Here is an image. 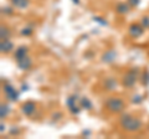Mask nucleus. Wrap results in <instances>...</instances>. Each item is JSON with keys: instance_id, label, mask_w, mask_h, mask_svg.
<instances>
[{"instance_id": "1", "label": "nucleus", "mask_w": 149, "mask_h": 139, "mask_svg": "<svg viewBox=\"0 0 149 139\" xmlns=\"http://www.w3.org/2000/svg\"><path fill=\"white\" fill-rule=\"evenodd\" d=\"M119 123H120V127L127 132H137L142 128V120L130 114H122Z\"/></svg>"}, {"instance_id": "2", "label": "nucleus", "mask_w": 149, "mask_h": 139, "mask_svg": "<svg viewBox=\"0 0 149 139\" xmlns=\"http://www.w3.org/2000/svg\"><path fill=\"white\" fill-rule=\"evenodd\" d=\"M104 104H106V108L108 109L109 112H113V113L122 112L125 107V103L120 98H118V97H109V98L106 101Z\"/></svg>"}, {"instance_id": "3", "label": "nucleus", "mask_w": 149, "mask_h": 139, "mask_svg": "<svg viewBox=\"0 0 149 139\" xmlns=\"http://www.w3.org/2000/svg\"><path fill=\"white\" fill-rule=\"evenodd\" d=\"M138 80V68H130L129 71L123 76V86L132 87Z\"/></svg>"}, {"instance_id": "4", "label": "nucleus", "mask_w": 149, "mask_h": 139, "mask_svg": "<svg viewBox=\"0 0 149 139\" xmlns=\"http://www.w3.org/2000/svg\"><path fill=\"white\" fill-rule=\"evenodd\" d=\"M4 92H5V96L8 97V99L14 101V102L19 99V92L11 85H9V83L4 85Z\"/></svg>"}, {"instance_id": "5", "label": "nucleus", "mask_w": 149, "mask_h": 139, "mask_svg": "<svg viewBox=\"0 0 149 139\" xmlns=\"http://www.w3.org/2000/svg\"><path fill=\"white\" fill-rule=\"evenodd\" d=\"M76 101H77V97L76 96H70L66 103H67V107L70 109V112H71L72 114H78L81 111V107H78V106L76 104Z\"/></svg>"}, {"instance_id": "6", "label": "nucleus", "mask_w": 149, "mask_h": 139, "mask_svg": "<svg viewBox=\"0 0 149 139\" xmlns=\"http://www.w3.org/2000/svg\"><path fill=\"white\" fill-rule=\"evenodd\" d=\"M35 109H36V104L31 101H27L21 106V112L25 115H32L35 113Z\"/></svg>"}, {"instance_id": "7", "label": "nucleus", "mask_w": 149, "mask_h": 139, "mask_svg": "<svg viewBox=\"0 0 149 139\" xmlns=\"http://www.w3.org/2000/svg\"><path fill=\"white\" fill-rule=\"evenodd\" d=\"M144 32V27L139 24H133L129 26V35L132 36V38H139V36H142Z\"/></svg>"}, {"instance_id": "8", "label": "nucleus", "mask_w": 149, "mask_h": 139, "mask_svg": "<svg viewBox=\"0 0 149 139\" xmlns=\"http://www.w3.org/2000/svg\"><path fill=\"white\" fill-rule=\"evenodd\" d=\"M17 66L20 70H29L31 67V65H32V61H31V58L29 56H25V57H22L20 60H17Z\"/></svg>"}, {"instance_id": "9", "label": "nucleus", "mask_w": 149, "mask_h": 139, "mask_svg": "<svg viewBox=\"0 0 149 139\" xmlns=\"http://www.w3.org/2000/svg\"><path fill=\"white\" fill-rule=\"evenodd\" d=\"M116 56H117V54H116L114 50H108V51H106V52L103 54V56H102V61L106 62V63H111V62H113L116 60Z\"/></svg>"}, {"instance_id": "10", "label": "nucleus", "mask_w": 149, "mask_h": 139, "mask_svg": "<svg viewBox=\"0 0 149 139\" xmlns=\"http://www.w3.org/2000/svg\"><path fill=\"white\" fill-rule=\"evenodd\" d=\"M14 49V44L11 42L10 40H1V44H0V51L3 54H8Z\"/></svg>"}, {"instance_id": "11", "label": "nucleus", "mask_w": 149, "mask_h": 139, "mask_svg": "<svg viewBox=\"0 0 149 139\" xmlns=\"http://www.w3.org/2000/svg\"><path fill=\"white\" fill-rule=\"evenodd\" d=\"M27 56V47L26 46H20V47H17L16 51H15V55H14V57L17 61V60H20L22 57Z\"/></svg>"}, {"instance_id": "12", "label": "nucleus", "mask_w": 149, "mask_h": 139, "mask_svg": "<svg viewBox=\"0 0 149 139\" xmlns=\"http://www.w3.org/2000/svg\"><path fill=\"white\" fill-rule=\"evenodd\" d=\"M10 1L13 4V6L16 9H26L30 4L29 0H10Z\"/></svg>"}, {"instance_id": "13", "label": "nucleus", "mask_w": 149, "mask_h": 139, "mask_svg": "<svg viewBox=\"0 0 149 139\" xmlns=\"http://www.w3.org/2000/svg\"><path fill=\"white\" fill-rule=\"evenodd\" d=\"M129 8L130 5L129 4H125V3H118L117 6H116V11L120 15H124V14H127L129 11Z\"/></svg>"}, {"instance_id": "14", "label": "nucleus", "mask_w": 149, "mask_h": 139, "mask_svg": "<svg viewBox=\"0 0 149 139\" xmlns=\"http://www.w3.org/2000/svg\"><path fill=\"white\" fill-rule=\"evenodd\" d=\"M80 107L82 109L91 111L92 109V102L88 99L87 97H82V98H80Z\"/></svg>"}, {"instance_id": "15", "label": "nucleus", "mask_w": 149, "mask_h": 139, "mask_svg": "<svg viewBox=\"0 0 149 139\" xmlns=\"http://www.w3.org/2000/svg\"><path fill=\"white\" fill-rule=\"evenodd\" d=\"M104 87L108 91H112V90H114L116 87H117V81L114 80V78H112V77H108V78H106V81H104Z\"/></svg>"}, {"instance_id": "16", "label": "nucleus", "mask_w": 149, "mask_h": 139, "mask_svg": "<svg viewBox=\"0 0 149 139\" xmlns=\"http://www.w3.org/2000/svg\"><path fill=\"white\" fill-rule=\"evenodd\" d=\"M0 36H1V39H3V40L9 39V36H10V31H9L8 27L1 26V29H0Z\"/></svg>"}, {"instance_id": "17", "label": "nucleus", "mask_w": 149, "mask_h": 139, "mask_svg": "<svg viewBox=\"0 0 149 139\" xmlns=\"http://www.w3.org/2000/svg\"><path fill=\"white\" fill-rule=\"evenodd\" d=\"M9 111H10V109H9L8 104H1V107H0V117L4 119L9 114Z\"/></svg>"}, {"instance_id": "18", "label": "nucleus", "mask_w": 149, "mask_h": 139, "mask_svg": "<svg viewBox=\"0 0 149 139\" xmlns=\"http://www.w3.org/2000/svg\"><path fill=\"white\" fill-rule=\"evenodd\" d=\"M142 83L144 86L149 85V71H148V70H146V71L143 72V75H142Z\"/></svg>"}, {"instance_id": "19", "label": "nucleus", "mask_w": 149, "mask_h": 139, "mask_svg": "<svg viewBox=\"0 0 149 139\" xmlns=\"http://www.w3.org/2000/svg\"><path fill=\"white\" fill-rule=\"evenodd\" d=\"M143 101H144V97L142 95H136L132 97V103H134V104H139V103H142Z\"/></svg>"}, {"instance_id": "20", "label": "nucleus", "mask_w": 149, "mask_h": 139, "mask_svg": "<svg viewBox=\"0 0 149 139\" xmlns=\"http://www.w3.org/2000/svg\"><path fill=\"white\" fill-rule=\"evenodd\" d=\"M142 26L144 29H148L149 27V16H143L142 17Z\"/></svg>"}, {"instance_id": "21", "label": "nucleus", "mask_w": 149, "mask_h": 139, "mask_svg": "<svg viewBox=\"0 0 149 139\" xmlns=\"http://www.w3.org/2000/svg\"><path fill=\"white\" fill-rule=\"evenodd\" d=\"M32 34V29L30 26H27V27H24V29L21 30V35H25V36H29Z\"/></svg>"}, {"instance_id": "22", "label": "nucleus", "mask_w": 149, "mask_h": 139, "mask_svg": "<svg viewBox=\"0 0 149 139\" xmlns=\"http://www.w3.org/2000/svg\"><path fill=\"white\" fill-rule=\"evenodd\" d=\"M93 20L97 21V22H98V24H101V25H107V21H106V20H102V17L95 16V17H93Z\"/></svg>"}, {"instance_id": "23", "label": "nucleus", "mask_w": 149, "mask_h": 139, "mask_svg": "<svg viewBox=\"0 0 149 139\" xmlns=\"http://www.w3.org/2000/svg\"><path fill=\"white\" fill-rule=\"evenodd\" d=\"M139 3H141V0H128V4L130 6H137Z\"/></svg>"}, {"instance_id": "24", "label": "nucleus", "mask_w": 149, "mask_h": 139, "mask_svg": "<svg viewBox=\"0 0 149 139\" xmlns=\"http://www.w3.org/2000/svg\"><path fill=\"white\" fill-rule=\"evenodd\" d=\"M3 13H5V14H13V9L10 8H3Z\"/></svg>"}, {"instance_id": "25", "label": "nucleus", "mask_w": 149, "mask_h": 139, "mask_svg": "<svg viewBox=\"0 0 149 139\" xmlns=\"http://www.w3.org/2000/svg\"><path fill=\"white\" fill-rule=\"evenodd\" d=\"M10 133L11 134H19V129H16V127H15V129H11Z\"/></svg>"}, {"instance_id": "26", "label": "nucleus", "mask_w": 149, "mask_h": 139, "mask_svg": "<svg viewBox=\"0 0 149 139\" xmlns=\"http://www.w3.org/2000/svg\"><path fill=\"white\" fill-rule=\"evenodd\" d=\"M4 131H5V126H4V123H1V126H0V132L4 133Z\"/></svg>"}, {"instance_id": "27", "label": "nucleus", "mask_w": 149, "mask_h": 139, "mask_svg": "<svg viewBox=\"0 0 149 139\" xmlns=\"http://www.w3.org/2000/svg\"><path fill=\"white\" fill-rule=\"evenodd\" d=\"M72 3H73V4H76V5H77V4H80V0H72Z\"/></svg>"}, {"instance_id": "28", "label": "nucleus", "mask_w": 149, "mask_h": 139, "mask_svg": "<svg viewBox=\"0 0 149 139\" xmlns=\"http://www.w3.org/2000/svg\"><path fill=\"white\" fill-rule=\"evenodd\" d=\"M27 90V86L26 85H22V91H26Z\"/></svg>"}]
</instances>
